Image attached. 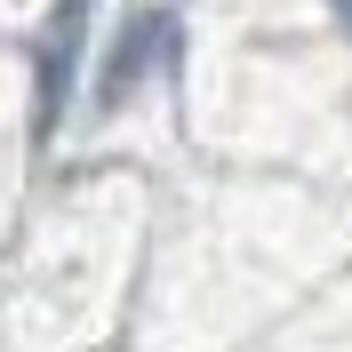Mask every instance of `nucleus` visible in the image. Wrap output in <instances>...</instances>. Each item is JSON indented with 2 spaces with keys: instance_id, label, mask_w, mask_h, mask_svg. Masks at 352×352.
<instances>
[{
  "instance_id": "1",
  "label": "nucleus",
  "mask_w": 352,
  "mask_h": 352,
  "mask_svg": "<svg viewBox=\"0 0 352 352\" xmlns=\"http://www.w3.org/2000/svg\"><path fill=\"white\" fill-rule=\"evenodd\" d=\"M168 41H176V24H168V16H136L129 32H120V56H112L104 80H96V104H120V96H129V88L153 72V56L168 65Z\"/></svg>"
},
{
  "instance_id": "2",
  "label": "nucleus",
  "mask_w": 352,
  "mask_h": 352,
  "mask_svg": "<svg viewBox=\"0 0 352 352\" xmlns=\"http://www.w3.org/2000/svg\"><path fill=\"white\" fill-rule=\"evenodd\" d=\"M80 16H88V0H56V41H48V112L65 104L72 56H80Z\"/></svg>"
},
{
  "instance_id": "3",
  "label": "nucleus",
  "mask_w": 352,
  "mask_h": 352,
  "mask_svg": "<svg viewBox=\"0 0 352 352\" xmlns=\"http://www.w3.org/2000/svg\"><path fill=\"white\" fill-rule=\"evenodd\" d=\"M329 8H336V16H344V24H352V0H329Z\"/></svg>"
}]
</instances>
